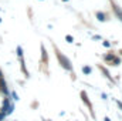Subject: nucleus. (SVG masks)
Instances as JSON below:
<instances>
[{
    "label": "nucleus",
    "instance_id": "1",
    "mask_svg": "<svg viewBox=\"0 0 122 121\" xmlns=\"http://www.w3.org/2000/svg\"><path fill=\"white\" fill-rule=\"evenodd\" d=\"M57 57H58V60H60L61 66L65 68V70H68V71H71L72 70V66H71V63H70V60L64 56V54H61L60 51H57Z\"/></svg>",
    "mask_w": 122,
    "mask_h": 121
},
{
    "label": "nucleus",
    "instance_id": "2",
    "mask_svg": "<svg viewBox=\"0 0 122 121\" xmlns=\"http://www.w3.org/2000/svg\"><path fill=\"white\" fill-rule=\"evenodd\" d=\"M97 17H98L99 22H105V20H107V17H105V14H104L102 11H97Z\"/></svg>",
    "mask_w": 122,
    "mask_h": 121
},
{
    "label": "nucleus",
    "instance_id": "3",
    "mask_svg": "<svg viewBox=\"0 0 122 121\" xmlns=\"http://www.w3.org/2000/svg\"><path fill=\"white\" fill-rule=\"evenodd\" d=\"M92 68L91 67H88V66H85V67H82V73H85V74H91Z\"/></svg>",
    "mask_w": 122,
    "mask_h": 121
},
{
    "label": "nucleus",
    "instance_id": "4",
    "mask_svg": "<svg viewBox=\"0 0 122 121\" xmlns=\"http://www.w3.org/2000/svg\"><path fill=\"white\" fill-rule=\"evenodd\" d=\"M115 11H117V14L119 16V19L122 20V10L119 9V7H118V6H115Z\"/></svg>",
    "mask_w": 122,
    "mask_h": 121
},
{
    "label": "nucleus",
    "instance_id": "5",
    "mask_svg": "<svg viewBox=\"0 0 122 121\" xmlns=\"http://www.w3.org/2000/svg\"><path fill=\"white\" fill-rule=\"evenodd\" d=\"M65 40H67L68 43H72V41H74V37L70 36V34H67V36H65Z\"/></svg>",
    "mask_w": 122,
    "mask_h": 121
},
{
    "label": "nucleus",
    "instance_id": "6",
    "mask_svg": "<svg viewBox=\"0 0 122 121\" xmlns=\"http://www.w3.org/2000/svg\"><path fill=\"white\" fill-rule=\"evenodd\" d=\"M17 56H19V57H23V50H21V47H20V46L17 47Z\"/></svg>",
    "mask_w": 122,
    "mask_h": 121
},
{
    "label": "nucleus",
    "instance_id": "7",
    "mask_svg": "<svg viewBox=\"0 0 122 121\" xmlns=\"http://www.w3.org/2000/svg\"><path fill=\"white\" fill-rule=\"evenodd\" d=\"M114 59H115V57H114L112 54H108V56H105V60H108V61H114Z\"/></svg>",
    "mask_w": 122,
    "mask_h": 121
},
{
    "label": "nucleus",
    "instance_id": "8",
    "mask_svg": "<svg viewBox=\"0 0 122 121\" xmlns=\"http://www.w3.org/2000/svg\"><path fill=\"white\" fill-rule=\"evenodd\" d=\"M119 63H121V60H119V59H114V64H115V66H118Z\"/></svg>",
    "mask_w": 122,
    "mask_h": 121
},
{
    "label": "nucleus",
    "instance_id": "9",
    "mask_svg": "<svg viewBox=\"0 0 122 121\" xmlns=\"http://www.w3.org/2000/svg\"><path fill=\"white\" fill-rule=\"evenodd\" d=\"M102 44H104V46H105V47H109V46H111V43H109V41H104V43H102Z\"/></svg>",
    "mask_w": 122,
    "mask_h": 121
},
{
    "label": "nucleus",
    "instance_id": "10",
    "mask_svg": "<svg viewBox=\"0 0 122 121\" xmlns=\"http://www.w3.org/2000/svg\"><path fill=\"white\" fill-rule=\"evenodd\" d=\"M11 95H13V98H14V100H16V101H17V100H19V95H17V94H16V93H13V94H11Z\"/></svg>",
    "mask_w": 122,
    "mask_h": 121
},
{
    "label": "nucleus",
    "instance_id": "11",
    "mask_svg": "<svg viewBox=\"0 0 122 121\" xmlns=\"http://www.w3.org/2000/svg\"><path fill=\"white\" fill-rule=\"evenodd\" d=\"M4 117H6V116H4V113H0V121L3 120V118H4Z\"/></svg>",
    "mask_w": 122,
    "mask_h": 121
},
{
    "label": "nucleus",
    "instance_id": "12",
    "mask_svg": "<svg viewBox=\"0 0 122 121\" xmlns=\"http://www.w3.org/2000/svg\"><path fill=\"white\" fill-rule=\"evenodd\" d=\"M117 104H118V105L121 107V110H122V103H121V101H117Z\"/></svg>",
    "mask_w": 122,
    "mask_h": 121
},
{
    "label": "nucleus",
    "instance_id": "13",
    "mask_svg": "<svg viewBox=\"0 0 122 121\" xmlns=\"http://www.w3.org/2000/svg\"><path fill=\"white\" fill-rule=\"evenodd\" d=\"M105 121H111V120H109V118H108V117H105Z\"/></svg>",
    "mask_w": 122,
    "mask_h": 121
},
{
    "label": "nucleus",
    "instance_id": "14",
    "mask_svg": "<svg viewBox=\"0 0 122 121\" xmlns=\"http://www.w3.org/2000/svg\"><path fill=\"white\" fill-rule=\"evenodd\" d=\"M1 76H3V74H1V71H0V78H1Z\"/></svg>",
    "mask_w": 122,
    "mask_h": 121
},
{
    "label": "nucleus",
    "instance_id": "15",
    "mask_svg": "<svg viewBox=\"0 0 122 121\" xmlns=\"http://www.w3.org/2000/svg\"><path fill=\"white\" fill-rule=\"evenodd\" d=\"M64 1H68V0H64Z\"/></svg>",
    "mask_w": 122,
    "mask_h": 121
},
{
    "label": "nucleus",
    "instance_id": "16",
    "mask_svg": "<svg viewBox=\"0 0 122 121\" xmlns=\"http://www.w3.org/2000/svg\"><path fill=\"white\" fill-rule=\"evenodd\" d=\"M0 22H1V20H0Z\"/></svg>",
    "mask_w": 122,
    "mask_h": 121
}]
</instances>
